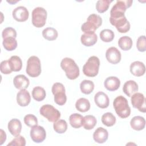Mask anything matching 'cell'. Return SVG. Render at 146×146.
<instances>
[{"label": "cell", "instance_id": "obj_29", "mask_svg": "<svg viewBox=\"0 0 146 146\" xmlns=\"http://www.w3.org/2000/svg\"><path fill=\"white\" fill-rule=\"evenodd\" d=\"M132 40L128 36H123L119 38L118 40V45L120 48L124 51L130 50L132 46Z\"/></svg>", "mask_w": 146, "mask_h": 146}, {"label": "cell", "instance_id": "obj_14", "mask_svg": "<svg viewBox=\"0 0 146 146\" xmlns=\"http://www.w3.org/2000/svg\"><path fill=\"white\" fill-rule=\"evenodd\" d=\"M133 1L119 0L112 7L110 13H124L127 9L131 6Z\"/></svg>", "mask_w": 146, "mask_h": 146}, {"label": "cell", "instance_id": "obj_24", "mask_svg": "<svg viewBox=\"0 0 146 146\" xmlns=\"http://www.w3.org/2000/svg\"><path fill=\"white\" fill-rule=\"evenodd\" d=\"M130 125L134 130L141 131L145 128V119L140 116H134L130 121Z\"/></svg>", "mask_w": 146, "mask_h": 146}, {"label": "cell", "instance_id": "obj_6", "mask_svg": "<svg viewBox=\"0 0 146 146\" xmlns=\"http://www.w3.org/2000/svg\"><path fill=\"white\" fill-rule=\"evenodd\" d=\"M26 73L31 77L38 76L41 73V64L40 59L36 56H30L27 62Z\"/></svg>", "mask_w": 146, "mask_h": 146}, {"label": "cell", "instance_id": "obj_23", "mask_svg": "<svg viewBox=\"0 0 146 146\" xmlns=\"http://www.w3.org/2000/svg\"><path fill=\"white\" fill-rule=\"evenodd\" d=\"M80 40L84 46L90 47L94 45L96 43L98 40V36L95 33H84L82 35Z\"/></svg>", "mask_w": 146, "mask_h": 146}, {"label": "cell", "instance_id": "obj_36", "mask_svg": "<svg viewBox=\"0 0 146 146\" xmlns=\"http://www.w3.org/2000/svg\"><path fill=\"white\" fill-rule=\"evenodd\" d=\"M114 36V33L110 29H104L100 33V38L104 42H111L113 39Z\"/></svg>", "mask_w": 146, "mask_h": 146}, {"label": "cell", "instance_id": "obj_7", "mask_svg": "<svg viewBox=\"0 0 146 146\" xmlns=\"http://www.w3.org/2000/svg\"><path fill=\"white\" fill-rule=\"evenodd\" d=\"M47 11L42 7H35L32 11V23L38 28L44 26L47 18Z\"/></svg>", "mask_w": 146, "mask_h": 146}, {"label": "cell", "instance_id": "obj_21", "mask_svg": "<svg viewBox=\"0 0 146 146\" xmlns=\"http://www.w3.org/2000/svg\"><path fill=\"white\" fill-rule=\"evenodd\" d=\"M120 85L119 79L116 76H109L104 82L105 88L110 91H114L117 90Z\"/></svg>", "mask_w": 146, "mask_h": 146}, {"label": "cell", "instance_id": "obj_32", "mask_svg": "<svg viewBox=\"0 0 146 146\" xmlns=\"http://www.w3.org/2000/svg\"><path fill=\"white\" fill-rule=\"evenodd\" d=\"M80 88L82 93L90 94L94 89V83L91 80H84L80 84Z\"/></svg>", "mask_w": 146, "mask_h": 146}, {"label": "cell", "instance_id": "obj_2", "mask_svg": "<svg viewBox=\"0 0 146 146\" xmlns=\"http://www.w3.org/2000/svg\"><path fill=\"white\" fill-rule=\"evenodd\" d=\"M113 106L116 114L121 118L128 117L131 114V108L129 107L127 99L123 96H117L113 100Z\"/></svg>", "mask_w": 146, "mask_h": 146}, {"label": "cell", "instance_id": "obj_22", "mask_svg": "<svg viewBox=\"0 0 146 146\" xmlns=\"http://www.w3.org/2000/svg\"><path fill=\"white\" fill-rule=\"evenodd\" d=\"M139 87L137 83L132 80L127 81L123 85V91L128 96H131L138 91Z\"/></svg>", "mask_w": 146, "mask_h": 146}, {"label": "cell", "instance_id": "obj_4", "mask_svg": "<svg viewBox=\"0 0 146 146\" xmlns=\"http://www.w3.org/2000/svg\"><path fill=\"white\" fill-rule=\"evenodd\" d=\"M110 22L112 25L116 27L117 30L120 33H125L130 29V23L124 14L111 15Z\"/></svg>", "mask_w": 146, "mask_h": 146}, {"label": "cell", "instance_id": "obj_43", "mask_svg": "<svg viewBox=\"0 0 146 146\" xmlns=\"http://www.w3.org/2000/svg\"><path fill=\"white\" fill-rule=\"evenodd\" d=\"M6 139V134L3 129H1V142L0 145H2Z\"/></svg>", "mask_w": 146, "mask_h": 146}, {"label": "cell", "instance_id": "obj_35", "mask_svg": "<svg viewBox=\"0 0 146 146\" xmlns=\"http://www.w3.org/2000/svg\"><path fill=\"white\" fill-rule=\"evenodd\" d=\"M53 128L56 133H63L67 129V123L64 120L60 119L54 122L53 124Z\"/></svg>", "mask_w": 146, "mask_h": 146}, {"label": "cell", "instance_id": "obj_39", "mask_svg": "<svg viewBox=\"0 0 146 146\" xmlns=\"http://www.w3.org/2000/svg\"><path fill=\"white\" fill-rule=\"evenodd\" d=\"M2 36L3 39L7 38H14L17 37V32L15 30L11 27H7L3 29L2 33Z\"/></svg>", "mask_w": 146, "mask_h": 146}, {"label": "cell", "instance_id": "obj_30", "mask_svg": "<svg viewBox=\"0 0 146 146\" xmlns=\"http://www.w3.org/2000/svg\"><path fill=\"white\" fill-rule=\"evenodd\" d=\"M46 93L44 89L40 86L35 87L32 91V96L37 102H41L44 99Z\"/></svg>", "mask_w": 146, "mask_h": 146}, {"label": "cell", "instance_id": "obj_34", "mask_svg": "<svg viewBox=\"0 0 146 146\" xmlns=\"http://www.w3.org/2000/svg\"><path fill=\"white\" fill-rule=\"evenodd\" d=\"M3 46L5 49L11 51L17 47V41L14 38H7L3 40Z\"/></svg>", "mask_w": 146, "mask_h": 146}, {"label": "cell", "instance_id": "obj_16", "mask_svg": "<svg viewBox=\"0 0 146 146\" xmlns=\"http://www.w3.org/2000/svg\"><path fill=\"white\" fill-rule=\"evenodd\" d=\"M31 101L30 93L26 90H21L17 94V102L21 107H26L29 104Z\"/></svg>", "mask_w": 146, "mask_h": 146}, {"label": "cell", "instance_id": "obj_11", "mask_svg": "<svg viewBox=\"0 0 146 146\" xmlns=\"http://www.w3.org/2000/svg\"><path fill=\"white\" fill-rule=\"evenodd\" d=\"M132 106L137 109L139 111L145 112V98L144 95L140 92L133 94L131 98Z\"/></svg>", "mask_w": 146, "mask_h": 146}, {"label": "cell", "instance_id": "obj_25", "mask_svg": "<svg viewBox=\"0 0 146 146\" xmlns=\"http://www.w3.org/2000/svg\"><path fill=\"white\" fill-rule=\"evenodd\" d=\"M8 61L13 71L17 72L19 71L22 69V62L20 57L18 56H12L8 60Z\"/></svg>", "mask_w": 146, "mask_h": 146}, {"label": "cell", "instance_id": "obj_37", "mask_svg": "<svg viewBox=\"0 0 146 146\" xmlns=\"http://www.w3.org/2000/svg\"><path fill=\"white\" fill-rule=\"evenodd\" d=\"M112 1L110 0H99L96 4V9L99 13H103L106 11Z\"/></svg>", "mask_w": 146, "mask_h": 146}, {"label": "cell", "instance_id": "obj_26", "mask_svg": "<svg viewBox=\"0 0 146 146\" xmlns=\"http://www.w3.org/2000/svg\"><path fill=\"white\" fill-rule=\"evenodd\" d=\"M96 119L94 116L88 115L83 117L82 125L84 129L90 130L94 128L96 124Z\"/></svg>", "mask_w": 146, "mask_h": 146}, {"label": "cell", "instance_id": "obj_18", "mask_svg": "<svg viewBox=\"0 0 146 146\" xmlns=\"http://www.w3.org/2000/svg\"><path fill=\"white\" fill-rule=\"evenodd\" d=\"M130 72L134 76H141L145 74V66L141 62L135 61L130 65Z\"/></svg>", "mask_w": 146, "mask_h": 146}, {"label": "cell", "instance_id": "obj_20", "mask_svg": "<svg viewBox=\"0 0 146 146\" xmlns=\"http://www.w3.org/2000/svg\"><path fill=\"white\" fill-rule=\"evenodd\" d=\"M8 129L10 133L14 136H19L22 130L21 121L17 119H13L8 123Z\"/></svg>", "mask_w": 146, "mask_h": 146}, {"label": "cell", "instance_id": "obj_31", "mask_svg": "<svg viewBox=\"0 0 146 146\" xmlns=\"http://www.w3.org/2000/svg\"><path fill=\"white\" fill-rule=\"evenodd\" d=\"M42 35L43 38L48 40H55L58 35V31L52 27H47L42 31Z\"/></svg>", "mask_w": 146, "mask_h": 146}, {"label": "cell", "instance_id": "obj_19", "mask_svg": "<svg viewBox=\"0 0 146 146\" xmlns=\"http://www.w3.org/2000/svg\"><path fill=\"white\" fill-rule=\"evenodd\" d=\"M15 87L19 90L26 89L30 84L29 79L24 75L20 74L15 76L13 80Z\"/></svg>", "mask_w": 146, "mask_h": 146}, {"label": "cell", "instance_id": "obj_8", "mask_svg": "<svg viewBox=\"0 0 146 146\" xmlns=\"http://www.w3.org/2000/svg\"><path fill=\"white\" fill-rule=\"evenodd\" d=\"M39 112L50 122L54 123L58 121L60 117V112L50 104L42 106L40 108Z\"/></svg>", "mask_w": 146, "mask_h": 146}, {"label": "cell", "instance_id": "obj_13", "mask_svg": "<svg viewBox=\"0 0 146 146\" xmlns=\"http://www.w3.org/2000/svg\"><path fill=\"white\" fill-rule=\"evenodd\" d=\"M12 15L15 21L18 22H25L29 18V13L26 7L21 6L14 9Z\"/></svg>", "mask_w": 146, "mask_h": 146}, {"label": "cell", "instance_id": "obj_27", "mask_svg": "<svg viewBox=\"0 0 146 146\" xmlns=\"http://www.w3.org/2000/svg\"><path fill=\"white\" fill-rule=\"evenodd\" d=\"M75 107L78 111L82 112H85L90 110V103L88 99L81 98L76 102Z\"/></svg>", "mask_w": 146, "mask_h": 146}, {"label": "cell", "instance_id": "obj_10", "mask_svg": "<svg viewBox=\"0 0 146 146\" xmlns=\"http://www.w3.org/2000/svg\"><path fill=\"white\" fill-rule=\"evenodd\" d=\"M30 137L32 140L36 143L43 142L46 137V131L40 125H35L30 130Z\"/></svg>", "mask_w": 146, "mask_h": 146}, {"label": "cell", "instance_id": "obj_15", "mask_svg": "<svg viewBox=\"0 0 146 146\" xmlns=\"http://www.w3.org/2000/svg\"><path fill=\"white\" fill-rule=\"evenodd\" d=\"M94 101L96 105L100 108H106L110 104V100L107 95L102 91L98 92L95 95Z\"/></svg>", "mask_w": 146, "mask_h": 146}, {"label": "cell", "instance_id": "obj_5", "mask_svg": "<svg viewBox=\"0 0 146 146\" xmlns=\"http://www.w3.org/2000/svg\"><path fill=\"white\" fill-rule=\"evenodd\" d=\"M100 60L96 56L90 57L83 67V72L84 74L88 77L96 76L99 70Z\"/></svg>", "mask_w": 146, "mask_h": 146}, {"label": "cell", "instance_id": "obj_17", "mask_svg": "<svg viewBox=\"0 0 146 146\" xmlns=\"http://www.w3.org/2000/svg\"><path fill=\"white\" fill-rule=\"evenodd\" d=\"M108 137L107 130L103 127L98 128L93 133V139L98 143L102 144L105 143Z\"/></svg>", "mask_w": 146, "mask_h": 146}, {"label": "cell", "instance_id": "obj_28", "mask_svg": "<svg viewBox=\"0 0 146 146\" xmlns=\"http://www.w3.org/2000/svg\"><path fill=\"white\" fill-rule=\"evenodd\" d=\"M83 119V116L77 113L71 114L69 117L70 123L74 128H79L82 126Z\"/></svg>", "mask_w": 146, "mask_h": 146}, {"label": "cell", "instance_id": "obj_12", "mask_svg": "<svg viewBox=\"0 0 146 146\" xmlns=\"http://www.w3.org/2000/svg\"><path fill=\"white\" fill-rule=\"evenodd\" d=\"M121 53L120 51L115 47H111L107 49L106 52V58L108 62L111 64H116L121 60Z\"/></svg>", "mask_w": 146, "mask_h": 146}, {"label": "cell", "instance_id": "obj_38", "mask_svg": "<svg viewBox=\"0 0 146 146\" xmlns=\"http://www.w3.org/2000/svg\"><path fill=\"white\" fill-rule=\"evenodd\" d=\"M24 122L26 125L30 127H33L38 124L36 117L32 114L26 115L24 117Z\"/></svg>", "mask_w": 146, "mask_h": 146}, {"label": "cell", "instance_id": "obj_40", "mask_svg": "<svg viewBox=\"0 0 146 146\" xmlns=\"http://www.w3.org/2000/svg\"><path fill=\"white\" fill-rule=\"evenodd\" d=\"M136 47L140 52H144L146 50V40L145 35H141L138 38L136 42Z\"/></svg>", "mask_w": 146, "mask_h": 146}, {"label": "cell", "instance_id": "obj_42", "mask_svg": "<svg viewBox=\"0 0 146 146\" xmlns=\"http://www.w3.org/2000/svg\"><path fill=\"white\" fill-rule=\"evenodd\" d=\"M1 72L3 74H10L13 71L10 67L8 60H3L0 65Z\"/></svg>", "mask_w": 146, "mask_h": 146}, {"label": "cell", "instance_id": "obj_1", "mask_svg": "<svg viewBox=\"0 0 146 146\" xmlns=\"http://www.w3.org/2000/svg\"><path fill=\"white\" fill-rule=\"evenodd\" d=\"M60 67L64 71L67 78L70 80H74L79 75V67L71 58H63L60 62Z\"/></svg>", "mask_w": 146, "mask_h": 146}, {"label": "cell", "instance_id": "obj_33", "mask_svg": "<svg viewBox=\"0 0 146 146\" xmlns=\"http://www.w3.org/2000/svg\"><path fill=\"white\" fill-rule=\"evenodd\" d=\"M102 123L107 127H111L116 123L115 116L111 112H106L102 116Z\"/></svg>", "mask_w": 146, "mask_h": 146}, {"label": "cell", "instance_id": "obj_9", "mask_svg": "<svg viewBox=\"0 0 146 146\" xmlns=\"http://www.w3.org/2000/svg\"><path fill=\"white\" fill-rule=\"evenodd\" d=\"M52 92L54 95V102L59 106L64 105L67 101L65 88L63 84L55 83L52 86Z\"/></svg>", "mask_w": 146, "mask_h": 146}, {"label": "cell", "instance_id": "obj_3", "mask_svg": "<svg viewBox=\"0 0 146 146\" xmlns=\"http://www.w3.org/2000/svg\"><path fill=\"white\" fill-rule=\"evenodd\" d=\"M102 24V19L99 15L91 14L87 18V21L81 26V30L84 33L92 34Z\"/></svg>", "mask_w": 146, "mask_h": 146}, {"label": "cell", "instance_id": "obj_41", "mask_svg": "<svg viewBox=\"0 0 146 146\" xmlns=\"http://www.w3.org/2000/svg\"><path fill=\"white\" fill-rule=\"evenodd\" d=\"M26 145V140L22 136H17L11 141L7 144V146L9 145H16V146H25Z\"/></svg>", "mask_w": 146, "mask_h": 146}]
</instances>
